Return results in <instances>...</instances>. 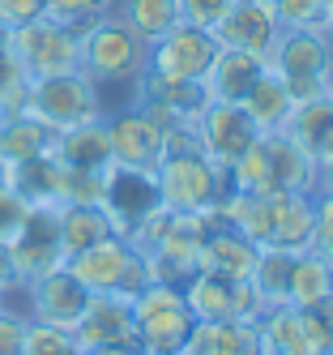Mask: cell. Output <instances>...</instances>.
<instances>
[{
	"label": "cell",
	"instance_id": "29",
	"mask_svg": "<svg viewBox=\"0 0 333 355\" xmlns=\"http://www.w3.org/2000/svg\"><path fill=\"white\" fill-rule=\"evenodd\" d=\"M291 266H295V252L261 248V257H256V270H252V287H256V295L265 300V309H282V304H287Z\"/></svg>",
	"mask_w": 333,
	"mask_h": 355
},
{
	"label": "cell",
	"instance_id": "31",
	"mask_svg": "<svg viewBox=\"0 0 333 355\" xmlns=\"http://www.w3.org/2000/svg\"><path fill=\"white\" fill-rule=\"evenodd\" d=\"M116 5L120 0H47V17H56L60 26H69V31H90L98 17H107V13H116Z\"/></svg>",
	"mask_w": 333,
	"mask_h": 355
},
{
	"label": "cell",
	"instance_id": "37",
	"mask_svg": "<svg viewBox=\"0 0 333 355\" xmlns=\"http://www.w3.org/2000/svg\"><path fill=\"white\" fill-rule=\"evenodd\" d=\"M47 13V0H0V26H26V21H35Z\"/></svg>",
	"mask_w": 333,
	"mask_h": 355
},
{
	"label": "cell",
	"instance_id": "3",
	"mask_svg": "<svg viewBox=\"0 0 333 355\" xmlns=\"http://www.w3.org/2000/svg\"><path fill=\"white\" fill-rule=\"evenodd\" d=\"M316 175L321 167L287 133H261L248 155L226 171V180H231V193H252V197H278V193L316 197Z\"/></svg>",
	"mask_w": 333,
	"mask_h": 355
},
{
	"label": "cell",
	"instance_id": "8",
	"mask_svg": "<svg viewBox=\"0 0 333 355\" xmlns=\"http://www.w3.org/2000/svg\"><path fill=\"white\" fill-rule=\"evenodd\" d=\"M21 112H30L47 129L64 133V129L86 124V120H102V98H98V86L77 69V73H60V78L30 82Z\"/></svg>",
	"mask_w": 333,
	"mask_h": 355
},
{
	"label": "cell",
	"instance_id": "20",
	"mask_svg": "<svg viewBox=\"0 0 333 355\" xmlns=\"http://www.w3.org/2000/svg\"><path fill=\"white\" fill-rule=\"evenodd\" d=\"M73 338L82 351L94 347H120V343H137V325H133V304L120 295H90L86 313L77 317Z\"/></svg>",
	"mask_w": 333,
	"mask_h": 355
},
{
	"label": "cell",
	"instance_id": "16",
	"mask_svg": "<svg viewBox=\"0 0 333 355\" xmlns=\"http://www.w3.org/2000/svg\"><path fill=\"white\" fill-rule=\"evenodd\" d=\"M107 124V141H111V163L120 167H137V171H154L163 163V124L154 120L150 112L133 107H120L102 116Z\"/></svg>",
	"mask_w": 333,
	"mask_h": 355
},
{
	"label": "cell",
	"instance_id": "41",
	"mask_svg": "<svg viewBox=\"0 0 333 355\" xmlns=\"http://www.w3.org/2000/svg\"><path fill=\"white\" fill-rule=\"evenodd\" d=\"M321 31L329 35V43H333V0L325 5V17H321Z\"/></svg>",
	"mask_w": 333,
	"mask_h": 355
},
{
	"label": "cell",
	"instance_id": "24",
	"mask_svg": "<svg viewBox=\"0 0 333 355\" xmlns=\"http://www.w3.org/2000/svg\"><path fill=\"white\" fill-rule=\"evenodd\" d=\"M282 133H287L316 167L329 163L333 159V103H329V94L312 98V103H299Z\"/></svg>",
	"mask_w": 333,
	"mask_h": 355
},
{
	"label": "cell",
	"instance_id": "35",
	"mask_svg": "<svg viewBox=\"0 0 333 355\" xmlns=\"http://www.w3.org/2000/svg\"><path fill=\"white\" fill-rule=\"evenodd\" d=\"M179 5V17L188 21V26H201V31H214L218 21L226 17V9L235 5V0H175Z\"/></svg>",
	"mask_w": 333,
	"mask_h": 355
},
{
	"label": "cell",
	"instance_id": "4",
	"mask_svg": "<svg viewBox=\"0 0 333 355\" xmlns=\"http://www.w3.org/2000/svg\"><path fill=\"white\" fill-rule=\"evenodd\" d=\"M265 64L282 78L291 103H312V98H325L329 94V82H333V43L325 31L307 26V31H287L282 26Z\"/></svg>",
	"mask_w": 333,
	"mask_h": 355
},
{
	"label": "cell",
	"instance_id": "2",
	"mask_svg": "<svg viewBox=\"0 0 333 355\" xmlns=\"http://www.w3.org/2000/svg\"><path fill=\"white\" fill-rule=\"evenodd\" d=\"M145 69H150V47L116 13L98 17L90 31H82V73L98 86L102 116H107L116 90L124 98V107L137 103V86L145 78Z\"/></svg>",
	"mask_w": 333,
	"mask_h": 355
},
{
	"label": "cell",
	"instance_id": "21",
	"mask_svg": "<svg viewBox=\"0 0 333 355\" xmlns=\"http://www.w3.org/2000/svg\"><path fill=\"white\" fill-rule=\"evenodd\" d=\"M265 73V60L252 52H235V47H218V56L205 73V90L210 103H244V94L256 86V78Z\"/></svg>",
	"mask_w": 333,
	"mask_h": 355
},
{
	"label": "cell",
	"instance_id": "17",
	"mask_svg": "<svg viewBox=\"0 0 333 355\" xmlns=\"http://www.w3.org/2000/svg\"><path fill=\"white\" fill-rule=\"evenodd\" d=\"M26 304H30V321L73 329L77 317H82L86 304H90V291L73 278L69 266H56V270L39 274L35 283H26Z\"/></svg>",
	"mask_w": 333,
	"mask_h": 355
},
{
	"label": "cell",
	"instance_id": "34",
	"mask_svg": "<svg viewBox=\"0 0 333 355\" xmlns=\"http://www.w3.org/2000/svg\"><path fill=\"white\" fill-rule=\"evenodd\" d=\"M307 252H316L333 270V197H316V223H312V244H307Z\"/></svg>",
	"mask_w": 333,
	"mask_h": 355
},
{
	"label": "cell",
	"instance_id": "19",
	"mask_svg": "<svg viewBox=\"0 0 333 355\" xmlns=\"http://www.w3.org/2000/svg\"><path fill=\"white\" fill-rule=\"evenodd\" d=\"M278 31H282V21L269 5H261V0H235L210 35L218 39V47H235V52H252L265 60Z\"/></svg>",
	"mask_w": 333,
	"mask_h": 355
},
{
	"label": "cell",
	"instance_id": "28",
	"mask_svg": "<svg viewBox=\"0 0 333 355\" xmlns=\"http://www.w3.org/2000/svg\"><path fill=\"white\" fill-rule=\"evenodd\" d=\"M116 17H120L145 47L159 43L163 35H171L179 21H184V17H179V5H175V0H120V5H116Z\"/></svg>",
	"mask_w": 333,
	"mask_h": 355
},
{
	"label": "cell",
	"instance_id": "39",
	"mask_svg": "<svg viewBox=\"0 0 333 355\" xmlns=\"http://www.w3.org/2000/svg\"><path fill=\"white\" fill-rule=\"evenodd\" d=\"M17 283V270H13V257H9V244H0V291Z\"/></svg>",
	"mask_w": 333,
	"mask_h": 355
},
{
	"label": "cell",
	"instance_id": "26",
	"mask_svg": "<svg viewBox=\"0 0 333 355\" xmlns=\"http://www.w3.org/2000/svg\"><path fill=\"white\" fill-rule=\"evenodd\" d=\"M107 236H116V227L107 218L102 206H60V248H64V261L86 252L94 244H102Z\"/></svg>",
	"mask_w": 333,
	"mask_h": 355
},
{
	"label": "cell",
	"instance_id": "11",
	"mask_svg": "<svg viewBox=\"0 0 333 355\" xmlns=\"http://www.w3.org/2000/svg\"><path fill=\"white\" fill-rule=\"evenodd\" d=\"M184 300L197 321H261L269 313L252 278H218L205 270H197V278L184 287Z\"/></svg>",
	"mask_w": 333,
	"mask_h": 355
},
{
	"label": "cell",
	"instance_id": "10",
	"mask_svg": "<svg viewBox=\"0 0 333 355\" xmlns=\"http://www.w3.org/2000/svg\"><path fill=\"white\" fill-rule=\"evenodd\" d=\"M261 355H333V300L321 309H269L261 321Z\"/></svg>",
	"mask_w": 333,
	"mask_h": 355
},
{
	"label": "cell",
	"instance_id": "32",
	"mask_svg": "<svg viewBox=\"0 0 333 355\" xmlns=\"http://www.w3.org/2000/svg\"><path fill=\"white\" fill-rule=\"evenodd\" d=\"M21 355H82L73 329H60V325H47V321H30L26 325V347Z\"/></svg>",
	"mask_w": 333,
	"mask_h": 355
},
{
	"label": "cell",
	"instance_id": "43",
	"mask_svg": "<svg viewBox=\"0 0 333 355\" xmlns=\"http://www.w3.org/2000/svg\"><path fill=\"white\" fill-rule=\"evenodd\" d=\"M329 103H333V82H329Z\"/></svg>",
	"mask_w": 333,
	"mask_h": 355
},
{
	"label": "cell",
	"instance_id": "30",
	"mask_svg": "<svg viewBox=\"0 0 333 355\" xmlns=\"http://www.w3.org/2000/svg\"><path fill=\"white\" fill-rule=\"evenodd\" d=\"M26 73L17 64V52H13V31L0 26V112H17L26 103Z\"/></svg>",
	"mask_w": 333,
	"mask_h": 355
},
{
	"label": "cell",
	"instance_id": "7",
	"mask_svg": "<svg viewBox=\"0 0 333 355\" xmlns=\"http://www.w3.org/2000/svg\"><path fill=\"white\" fill-rule=\"evenodd\" d=\"M64 266L73 270V278L90 295L133 300L141 287H150V266H145V257L124 236H107L102 244H94L86 252H77V257H69Z\"/></svg>",
	"mask_w": 333,
	"mask_h": 355
},
{
	"label": "cell",
	"instance_id": "33",
	"mask_svg": "<svg viewBox=\"0 0 333 355\" xmlns=\"http://www.w3.org/2000/svg\"><path fill=\"white\" fill-rule=\"evenodd\" d=\"M325 5H329V0H273V13H278V21L287 31H307V26L321 31Z\"/></svg>",
	"mask_w": 333,
	"mask_h": 355
},
{
	"label": "cell",
	"instance_id": "18",
	"mask_svg": "<svg viewBox=\"0 0 333 355\" xmlns=\"http://www.w3.org/2000/svg\"><path fill=\"white\" fill-rule=\"evenodd\" d=\"M256 257H261V248L214 210L210 227H205V236H201V248H197V266L205 274H218V278H252Z\"/></svg>",
	"mask_w": 333,
	"mask_h": 355
},
{
	"label": "cell",
	"instance_id": "40",
	"mask_svg": "<svg viewBox=\"0 0 333 355\" xmlns=\"http://www.w3.org/2000/svg\"><path fill=\"white\" fill-rule=\"evenodd\" d=\"M316 197H333V159L321 163V175H316Z\"/></svg>",
	"mask_w": 333,
	"mask_h": 355
},
{
	"label": "cell",
	"instance_id": "12",
	"mask_svg": "<svg viewBox=\"0 0 333 355\" xmlns=\"http://www.w3.org/2000/svg\"><path fill=\"white\" fill-rule=\"evenodd\" d=\"M9 257L17 270V283H35L39 274L64 266L60 248V206H30L17 227V236L9 240Z\"/></svg>",
	"mask_w": 333,
	"mask_h": 355
},
{
	"label": "cell",
	"instance_id": "36",
	"mask_svg": "<svg viewBox=\"0 0 333 355\" xmlns=\"http://www.w3.org/2000/svg\"><path fill=\"white\" fill-rule=\"evenodd\" d=\"M26 201L13 193V189H0V244H9L13 236H17V227H21V218H26Z\"/></svg>",
	"mask_w": 333,
	"mask_h": 355
},
{
	"label": "cell",
	"instance_id": "13",
	"mask_svg": "<svg viewBox=\"0 0 333 355\" xmlns=\"http://www.w3.org/2000/svg\"><path fill=\"white\" fill-rule=\"evenodd\" d=\"M102 210H107L116 236H133L137 227L163 206L159 201V184H154V171H137V167H120L111 163L107 175H102Z\"/></svg>",
	"mask_w": 333,
	"mask_h": 355
},
{
	"label": "cell",
	"instance_id": "38",
	"mask_svg": "<svg viewBox=\"0 0 333 355\" xmlns=\"http://www.w3.org/2000/svg\"><path fill=\"white\" fill-rule=\"evenodd\" d=\"M26 317L9 313V309H0V355H21L26 347Z\"/></svg>",
	"mask_w": 333,
	"mask_h": 355
},
{
	"label": "cell",
	"instance_id": "44",
	"mask_svg": "<svg viewBox=\"0 0 333 355\" xmlns=\"http://www.w3.org/2000/svg\"><path fill=\"white\" fill-rule=\"evenodd\" d=\"M261 5H269V9H273V0H261Z\"/></svg>",
	"mask_w": 333,
	"mask_h": 355
},
{
	"label": "cell",
	"instance_id": "22",
	"mask_svg": "<svg viewBox=\"0 0 333 355\" xmlns=\"http://www.w3.org/2000/svg\"><path fill=\"white\" fill-rule=\"evenodd\" d=\"M184 355H261L256 321H197Z\"/></svg>",
	"mask_w": 333,
	"mask_h": 355
},
{
	"label": "cell",
	"instance_id": "14",
	"mask_svg": "<svg viewBox=\"0 0 333 355\" xmlns=\"http://www.w3.org/2000/svg\"><path fill=\"white\" fill-rule=\"evenodd\" d=\"M214 56H218V39L210 31H201V26L179 21L171 35L150 43V73L175 78V82H205Z\"/></svg>",
	"mask_w": 333,
	"mask_h": 355
},
{
	"label": "cell",
	"instance_id": "23",
	"mask_svg": "<svg viewBox=\"0 0 333 355\" xmlns=\"http://www.w3.org/2000/svg\"><path fill=\"white\" fill-rule=\"evenodd\" d=\"M56 159L69 171H107L111 167V141H107V124L86 120L77 129L56 133Z\"/></svg>",
	"mask_w": 333,
	"mask_h": 355
},
{
	"label": "cell",
	"instance_id": "15",
	"mask_svg": "<svg viewBox=\"0 0 333 355\" xmlns=\"http://www.w3.org/2000/svg\"><path fill=\"white\" fill-rule=\"evenodd\" d=\"M256 137H261V129L248 120V112L240 103H210V107L201 112V120H197L201 155L210 159L214 167H222V171L235 167L248 150H252Z\"/></svg>",
	"mask_w": 333,
	"mask_h": 355
},
{
	"label": "cell",
	"instance_id": "25",
	"mask_svg": "<svg viewBox=\"0 0 333 355\" xmlns=\"http://www.w3.org/2000/svg\"><path fill=\"white\" fill-rule=\"evenodd\" d=\"M240 107L248 112V120H252L261 133H282V129H287V120H291V112H295L287 86H282V78H278L269 64H265L261 78H256V86L244 94Z\"/></svg>",
	"mask_w": 333,
	"mask_h": 355
},
{
	"label": "cell",
	"instance_id": "27",
	"mask_svg": "<svg viewBox=\"0 0 333 355\" xmlns=\"http://www.w3.org/2000/svg\"><path fill=\"white\" fill-rule=\"evenodd\" d=\"M333 300V270L316 252H295L291 283H287V309H321Z\"/></svg>",
	"mask_w": 333,
	"mask_h": 355
},
{
	"label": "cell",
	"instance_id": "6",
	"mask_svg": "<svg viewBox=\"0 0 333 355\" xmlns=\"http://www.w3.org/2000/svg\"><path fill=\"white\" fill-rule=\"evenodd\" d=\"M133 325H137V347L145 355H184V343L192 334V309L179 287L150 283L133 300Z\"/></svg>",
	"mask_w": 333,
	"mask_h": 355
},
{
	"label": "cell",
	"instance_id": "9",
	"mask_svg": "<svg viewBox=\"0 0 333 355\" xmlns=\"http://www.w3.org/2000/svg\"><path fill=\"white\" fill-rule=\"evenodd\" d=\"M13 52L26 73V82H43V78H60V73L82 69V35L60 26L56 17H35L26 26L13 31Z\"/></svg>",
	"mask_w": 333,
	"mask_h": 355
},
{
	"label": "cell",
	"instance_id": "5",
	"mask_svg": "<svg viewBox=\"0 0 333 355\" xmlns=\"http://www.w3.org/2000/svg\"><path fill=\"white\" fill-rule=\"evenodd\" d=\"M154 184H159V201L171 214H210L231 197L226 171L214 167L201 150L163 155V163L154 167Z\"/></svg>",
	"mask_w": 333,
	"mask_h": 355
},
{
	"label": "cell",
	"instance_id": "42",
	"mask_svg": "<svg viewBox=\"0 0 333 355\" xmlns=\"http://www.w3.org/2000/svg\"><path fill=\"white\" fill-rule=\"evenodd\" d=\"M0 189H9V163L0 159Z\"/></svg>",
	"mask_w": 333,
	"mask_h": 355
},
{
	"label": "cell",
	"instance_id": "1",
	"mask_svg": "<svg viewBox=\"0 0 333 355\" xmlns=\"http://www.w3.org/2000/svg\"><path fill=\"white\" fill-rule=\"evenodd\" d=\"M218 214L244 232L256 248H278V252H307L312 244V223H316V197L312 193H278V197H252V193H231Z\"/></svg>",
	"mask_w": 333,
	"mask_h": 355
}]
</instances>
